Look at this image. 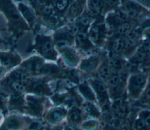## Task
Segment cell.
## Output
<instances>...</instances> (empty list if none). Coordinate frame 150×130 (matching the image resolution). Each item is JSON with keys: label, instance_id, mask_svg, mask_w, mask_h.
Segmentation results:
<instances>
[{"label": "cell", "instance_id": "1", "mask_svg": "<svg viewBox=\"0 0 150 130\" xmlns=\"http://www.w3.org/2000/svg\"><path fill=\"white\" fill-rule=\"evenodd\" d=\"M38 46L41 54L46 58L54 60L56 56L55 51L51 42L46 37H39Z\"/></svg>", "mask_w": 150, "mask_h": 130}, {"label": "cell", "instance_id": "2", "mask_svg": "<svg viewBox=\"0 0 150 130\" xmlns=\"http://www.w3.org/2000/svg\"><path fill=\"white\" fill-rule=\"evenodd\" d=\"M145 83V78L140 75H135L132 76L129 81V90L131 94L134 96H137Z\"/></svg>", "mask_w": 150, "mask_h": 130}, {"label": "cell", "instance_id": "3", "mask_svg": "<svg viewBox=\"0 0 150 130\" xmlns=\"http://www.w3.org/2000/svg\"><path fill=\"white\" fill-rule=\"evenodd\" d=\"M42 60L38 57H33L25 61L22 65L23 70L28 73H36L42 67Z\"/></svg>", "mask_w": 150, "mask_h": 130}, {"label": "cell", "instance_id": "4", "mask_svg": "<svg viewBox=\"0 0 150 130\" xmlns=\"http://www.w3.org/2000/svg\"><path fill=\"white\" fill-rule=\"evenodd\" d=\"M62 57L65 63L70 66H75L79 61V57L76 52L73 49L66 47L62 50Z\"/></svg>", "mask_w": 150, "mask_h": 130}, {"label": "cell", "instance_id": "5", "mask_svg": "<svg viewBox=\"0 0 150 130\" xmlns=\"http://www.w3.org/2000/svg\"><path fill=\"white\" fill-rule=\"evenodd\" d=\"M66 111L62 108H57L51 110L47 116V119L52 124L60 122L66 116Z\"/></svg>", "mask_w": 150, "mask_h": 130}, {"label": "cell", "instance_id": "6", "mask_svg": "<svg viewBox=\"0 0 150 130\" xmlns=\"http://www.w3.org/2000/svg\"><path fill=\"white\" fill-rule=\"evenodd\" d=\"M92 85L97 94L100 102L103 104H105L107 100V94L104 84L100 81L94 80L92 81Z\"/></svg>", "mask_w": 150, "mask_h": 130}, {"label": "cell", "instance_id": "7", "mask_svg": "<svg viewBox=\"0 0 150 130\" xmlns=\"http://www.w3.org/2000/svg\"><path fill=\"white\" fill-rule=\"evenodd\" d=\"M27 100L28 107L32 112L35 115H40L42 111V107L39 100L34 97L29 96Z\"/></svg>", "mask_w": 150, "mask_h": 130}, {"label": "cell", "instance_id": "8", "mask_svg": "<svg viewBox=\"0 0 150 130\" xmlns=\"http://www.w3.org/2000/svg\"><path fill=\"white\" fill-rule=\"evenodd\" d=\"M1 61L2 65L5 66H13L19 61V58L15 55L8 53L1 54Z\"/></svg>", "mask_w": 150, "mask_h": 130}, {"label": "cell", "instance_id": "9", "mask_svg": "<svg viewBox=\"0 0 150 130\" xmlns=\"http://www.w3.org/2000/svg\"><path fill=\"white\" fill-rule=\"evenodd\" d=\"M98 59L94 57H91L88 59L84 60L81 65L80 69L85 71H91L97 66Z\"/></svg>", "mask_w": 150, "mask_h": 130}, {"label": "cell", "instance_id": "10", "mask_svg": "<svg viewBox=\"0 0 150 130\" xmlns=\"http://www.w3.org/2000/svg\"><path fill=\"white\" fill-rule=\"evenodd\" d=\"M79 91L82 95L87 100L90 101H93L95 100L94 93L87 84H82L80 85Z\"/></svg>", "mask_w": 150, "mask_h": 130}, {"label": "cell", "instance_id": "11", "mask_svg": "<svg viewBox=\"0 0 150 130\" xmlns=\"http://www.w3.org/2000/svg\"><path fill=\"white\" fill-rule=\"evenodd\" d=\"M76 42L80 48L84 50H88L92 46L87 37L83 33H79L77 36Z\"/></svg>", "mask_w": 150, "mask_h": 130}, {"label": "cell", "instance_id": "12", "mask_svg": "<svg viewBox=\"0 0 150 130\" xmlns=\"http://www.w3.org/2000/svg\"><path fill=\"white\" fill-rule=\"evenodd\" d=\"M40 73L50 76H57L60 74L61 71L56 66L53 64H46L41 68Z\"/></svg>", "mask_w": 150, "mask_h": 130}, {"label": "cell", "instance_id": "13", "mask_svg": "<svg viewBox=\"0 0 150 130\" xmlns=\"http://www.w3.org/2000/svg\"><path fill=\"white\" fill-rule=\"evenodd\" d=\"M29 88L32 91L38 94H42L46 93L47 87L42 82L35 81L29 84Z\"/></svg>", "mask_w": 150, "mask_h": 130}, {"label": "cell", "instance_id": "14", "mask_svg": "<svg viewBox=\"0 0 150 130\" xmlns=\"http://www.w3.org/2000/svg\"><path fill=\"white\" fill-rule=\"evenodd\" d=\"M84 110L85 112L88 115L97 117L100 115L97 108L90 102H87L84 105Z\"/></svg>", "mask_w": 150, "mask_h": 130}, {"label": "cell", "instance_id": "15", "mask_svg": "<svg viewBox=\"0 0 150 130\" xmlns=\"http://www.w3.org/2000/svg\"><path fill=\"white\" fill-rule=\"evenodd\" d=\"M19 9L25 18L30 23L33 22V16L29 8L22 4H19Z\"/></svg>", "mask_w": 150, "mask_h": 130}, {"label": "cell", "instance_id": "16", "mask_svg": "<svg viewBox=\"0 0 150 130\" xmlns=\"http://www.w3.org/2000/svg\"><path fill=\"white\" fill-rule=\"evenodd\" d=\"M69 120L73 124H77L81 120V112L77 109L72 110L69 117Z\"/></svg>", "mask_w": 150, "mask_h": 130}, {"label": "cell", "instance_id": "17", "mask_svg": "<svg viewBox=\"0 0 150 130\" xmlns=\"http://www.w3.org/2000/svg\"><path fill=\"white\" fill-rule=\"evenodd\" d=\"M6 126L9 129H19L21 126V121L19 119L16 117L10 118L6 122Z\"/></svg>", "mask_w": 150, "mask_h": 130}, {"label": "cell", "instance_id": "18", "mask_svg": "<svg viewBox=\"0 0 150 130\" xmlns=\"http://www.w3.org/2000/svg\"><path fill=\"white\" fill-rule=\"evenodd\" d=\"M101 30L99 27L94 26L92 28V29L90 30V36L93 41H94V42H97L98 40H100V39L101 36Z\"/></svg>", "mask_w": 150, "mask_h": 130}, {"label": "cell", "instance_id": "19", "mask_svg": "<svg viewBox=\"0 0 150 130\" xmlns=\"http://www.w3.org/2000/svg\"><path fill=\"white\" fill-rule=\"evenodd\" d=\"M26 78V75L25 73H24L22 71H15L13 72L11 77H9V80L12 81H22V80H25Z\"/></svg>", "mask_w": 150, "mask_h": 130}, {"label": "cell", "instance_id": "20", "mask_svg": "<svg viewBox=\"0 0 150 130\" xmlns=\"http://www.w3.org/2000/svg\"><path fill=\"white\" fill-rule=\"evenodd\" d=\"M81 11H82L81 6L79 4L74 3L70 7V13L71 16L73 17H76L80 14Z\"/></svg>", "mask_w": 150, "mask_h": 130}, {"label": "cell", "instance_id": "21", "mask_svg": "<svg viewBox=\"0 0 150 130\" xmlns=\"http://www.w3.org/2000/svg\"><path fill=\"white\" fill-rule=\"evenodd\" d=\"M110 76V70L108 66H103L98 71V76L103 80H106Z\"/></svg>", "mask_w": 150, "mask_h": 130}, {"label": "cell", "instance_id": "22", "mask_svg": "<svg viewBox=\"0 0 150 130\" xmlns=\"http://www.w3.org/2000/svg\"><path fill=\"white\" fill-rule=\"evenodd\" d=\"M23 104L22 98L19 95H13L11 98V104L12 107L16 108L21 106Z\"/></svg>", "mask_w": 150, "mask_h": 130}, {"label": "cell", "instance_id": "23", "mask_svg": "<svg viewBox=\"0 0 150 130\" xmlns=\"http://www.w3.org/2000/svg\"><path fill=\"white\" fill-rule=\"evenodd\" d=\"M145 50L142 48V49L139 50L136 54L133 57L132 60L133 61V63H139L141 61L143 60V59H144L145 57Z\"/></svg>", "mask_w": 150, "mask_h": 130}, {"label": "cell", "instance_id": "24", "mask_svg": "<svg viewBox=\"0 0 150 130\" xmlns=\"http://www.w3.org/2000/svg\"><path fill=\"white\" fill-rule=\"evenodd\" d=\"M98 125V123L96 120H88L84 122L83 126L86 130H94Z\"/></svg>", "mask_w": 150, "mask_h": 130}, {"label": "cell", "instance_id": "25", "mask_svg": "<svg viewBox=\"0 0 150 130\" xmlns=\"http://www.w3.org/2000/svg\"><path fill=\"white\" fill-rule=\"evenodd\" d=\"M125 46V42L121 38H117L114 42L113 49L114 50L117 52H119Z\"/></svg>", "mask_w": 150, "mask_h": 130}, {"label": "cell", "instance_id": "26", "mask_svg": "<svg viewBox=\"0 0 150 130\" xmlns=\"http://www.w3.org/2000/svg\"><path fill=\"white\" fill-rule=\"evenodd\" d=\"M130 28L129 24L128 23H123L118 27V32L120 34L127 33Z\"/></svg>", "mask_w": 150, "mask_h": 130}, {"label": "cell", "instance_id": "27", "mask_svg": "<svg viewBox=\"0 0 150 130\" xmlns=\"http://www.w3.org/2000/svg\"><path fill=\"white\" fill-rule=\"evenodd\" d=\"M109 83H110L111 87H112V88L117 87L119 83V77L116 75L113 76L111 78H110Z\"/></svg>", "mask_w": 150, "mask_h": 130}, {"label": "cell", "instance_id": "28", "mask_svg": "<svg viewBox=\"0 0 150 130\" xmlns=\"http://www.w3.org/2000/svg\"><path fill=\"white\" fill-rule=\"evenodd\" d=\"M91 9L94 11H98L100 9L102 3L100 1H91Z\"/></svg>", "mask_w": 150, "mask_h": 130}, {"label": "cell", "instance_id": "29", "mask_svg": "<svg viewBox=\"0 0 150 130\" xmlns=\"http://www.w3.org/2000/svg\"><path fill=\"white\" fill-rule=\"evenodd\" d=\"M67 4L68 3L67 1H57L56 5H57V8L59 10L62 11V10H63L66 7Z\"/></svg>", "mask_w": 150, "mask_h": 130}, {"label": "cell", "instance_id": "30", "mask_svg": "<svg viewBox=\"0 0 150 130\" xmlns=\"http://www.w3.org/2000/svg\"><path fill=\"white\" fill-rule=\"evenodd\" d=\"M79 23L80 25H81L83 26H87L90 23V19H89V18H88L87 17H85V18L83 17L80 19Z\"/></svg>", "mask_w": 150, "mask_h": 130}, {"label": "cell", "instance_id": "31", "mask_svg": "<svg viewBox=\"0 0 150 130\" xmlns=\"http://www.w3.org/2000/svg\"><path fill=\"white\" fill-rule=\"evenodd\" d=\"M40 128V124L37 122H32L29 126L30 130H39Z\"/></svg>", "mask_w": 150, "mask_h": 130}, {"label": "cell", "instance_id": "32", "mask_svg": "<svg viewBox=\"0 0 150 130\" xmlns=\"http://www.w3.org/2000/svg\"><path fill=\"white\" fill-rule=\"evenodd\" d=\"M145 99L150 103V86L147 88L145 93Z\"/></svg>", "mask_w": 150, "mask_h": 130}, {"label": "cell", "instance_id": "33", "mask_svg": "<svg viewBox=\"0 0 150 130\" xmlns=\"http://www.w3.org/2000/svg\"><path fill=\"white\" fill-rule=\"evenodd\" d=\"M66 130H78V129L73 126H68L66 128Z\"/></svg>", "mask_w": 150, "mask_h": 130}, {"label": "cell", "instance_id": "34", "mask_svg": "<svg viewBox=\"0 0 150 130\" xmlns=\"http://www.w3.org/2000/svg\"><path fill=\"white\" fill-rule=\"evenodd\" d=\"M53 130H62L61 128H56V129H54Z\"/></svg>", "mask_w": 150, "mask_h": 130}, {"label": "cell", "instance_id": "35", "mask_svg": "<svg viewBox=\"0 0 150 130\" xmlns=\"http://www.w3.org/2000/svg\"><path fill=\"white\" fill-rule=\"evenodd\" d=\"M149 86H150V78H149Z\"/></svg>", "mask_w": 150, "mask_h": 130}]
</instances>
